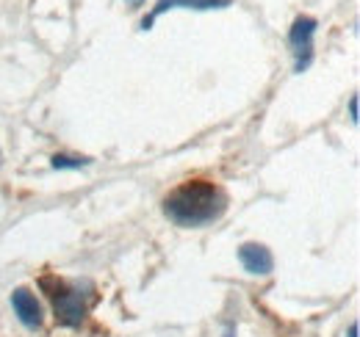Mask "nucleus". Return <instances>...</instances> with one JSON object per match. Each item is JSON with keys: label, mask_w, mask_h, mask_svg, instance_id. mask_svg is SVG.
<instances>
[{"label": "nucleus", "mask_w": 360, "mask_h": 337, "mask_svg": "<svg viewBox=\"0 0 360 337\" xmlns=\"http://www.w3.org/2000/svg\"><path fill=\"white\" fill-rule=\"evenodd\" d=\"M50 166L53 168H86L91 166V158L86 155H67V152H58V155H53V161H50Z\"/></svg>", "instance_id": "7"}, {"label": "nucleus", "mask_w": 360, "mask_h": 337, "mask_svg": "<svg viewBox=\"0 0 360 337\" xmlns=\"http://www.w3.org/2000/svg\"><path fill=\"white\" fill-rule=\"evenodd\" d=\"M11 307H14V315L20 318V324L25 329H39L45 324V312H42V304L37 301V296L31 293L28 288H17L11 293Z\"/></svg>", "instance_id": "4"}, {"label": "nucleus", "mask_w": 360, "mask_h": 337, "mask_svg": "<svg viewBox=\"0 0 360 337\" xmlns=\"http://www.w3.org/2000/svg\"><path fill=\"white\" fill-rule=\"evenodd\" d=\"M358 105H360V97H358V94H352V97H349V119H352V125H358V122H360Z\"/></svg>", "instance_id": "8"}, {"label": "nucleus", "mask_w": 360, "mask_h": 337, "mask_svg": "<svg viewBox=\"0 0 360 337\" xmlns=\"http://www.w3.org/2000/svg\"><path fill=\"white\" fill-rule=\"evenodd\" d=\"M222 337H236V326L230 324V326H227V329H225V335H222Z\"/></svg>", "instance_id": "10"}, {"label": "nucleus", "mask_w": 360, "mask_h": 337, "mask_svg": "<svg viewBox=\"0 0 360 337\" xmlns=\"http://www.w3.org/2000/svg\"><path fill=\"white\" fill-rule=\"evenodd\" d=\"M227 6H233V0H158V3H155V8L141 20V31H150V28H153V22H155L161 14L172 11V8L208 11V8H227Z\"/></svg>", "instance_id": "5"}, {"label": "nucleus", "mask_w": 360, "mask_h": 337, "mask_svg": "<svg viewBox=\"0 0 360 337\" xmlns=\"http://www.w3.org/2000/svg\"><path fill=\"white\" fill-rule=\"evenodd\" d=\"M238 260H241V265H244V271H250V274H255V277H266L274 271V254L264 246V244H244L241 249H238Z\"/></svg>", "instance_id": "6"}, {"label": "nucleus", "mask_w": 360, "mask_h": 337, "mask_svg": "<svg viewBox=\"0 0 360 337\" xmlns=\"http://www.w3.org/2000/svg\"><path fill=\"white\" fill-rule=\"evenodd\" d=\"M358 332H360V326L358 324H352V326H349V335L347 337H358Z\"/></svg>", "instance_id": "9"}, {"label": "nucleus", "mask_w": 360, "mask_h": 337, "mask_svg": "<svg viewBox=\"0 0 360 337\" xmlns=\"http://www.w3.org/2000/svg\"><path fill=\"white\" fill-rule=\"evenodd\" d=\"M39 288L45 291V296L53 304V312H56V321L61 326H70V329H78L86 315H89V307L94 301V288L91 282H67L61 277H42L39 279Z\"/></svg>", "instance_id": "2"}, {"label": "nucleus", "mask_w": 360, "mask_h": 337, "mask_svg": "<svg viewBox=\"0 0 360 337\" xmlns=\"http://www.w3.org/2000/svg\"><path fill=\"white\" fill-rule=\"evenodd\" d=\"M0 158H3V155H0Z\"/></svg>", "instance_id": "11"}, {"label": "nucleus", "mask_w": 360, "mask_h": 337, "mask_svg": "<svg viewBox=\"0 0 360 337\" xmlns=\"http://www.w3.org/2000/svg\"><path fill=\"white\" fill-rule=\"evenodd\" d=\"M227 211V194L211 180L180 183L164 197V216L186 230L219 221Z\"/></svg>", "instance_id": "1"}, {"label": "nucleus", "mask_w": 360, "mask_h": 337, "mask_svg": "<svg viewBox=\"0 0 360 337\" xmlns=\"http://www.w3.org/2000/svg\"><path fill=\"white\" fill-rule=\"evenodd\" d=\"M316 22L314 17L302 14L294 20L291 31H288V47H291V55H294V72L302 75L311 64H314V39H316Z\"/></svg>", "instance_id": "3"}]
</instances>
